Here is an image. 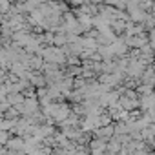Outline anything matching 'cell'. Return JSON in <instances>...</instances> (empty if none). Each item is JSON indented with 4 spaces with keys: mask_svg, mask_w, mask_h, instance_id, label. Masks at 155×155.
Masks as SVG:
<instances>
[{
    "mask_svg": "<svg viewBox=\"0 0 155 155\" xmlns=\"http://www.w3.org/2000/svg\"><path fill=\"white\" fill-rule=\"evenodd\" d=\"M24 146H26V139H24V137H18V135H17V137H11L9 142L6 144V148L11 150V151H22Z\"/></svg>",
    "mask_w": 155,
    "mask_h": 155,
    "instance_id": "cell-1",
    "label": "cell"
}]
</instances>
